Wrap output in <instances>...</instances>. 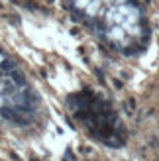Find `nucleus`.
<instances>
[{
	"mask_svg": "<svg viewBox=\"0 0 159 161\" xmlns=\"http://www.w3.org/2000/svg\"><path fill=\"white\" fill-rule=\"evenodd\" d=\"M4 61H6V59H4V55L0 53V65H4Z\"/></svg>",
	"mask_w": 159,
	"mask_h": 161,
	"instance_id": "obj_1",
	"label": "nucleus"
}]
</instances>
